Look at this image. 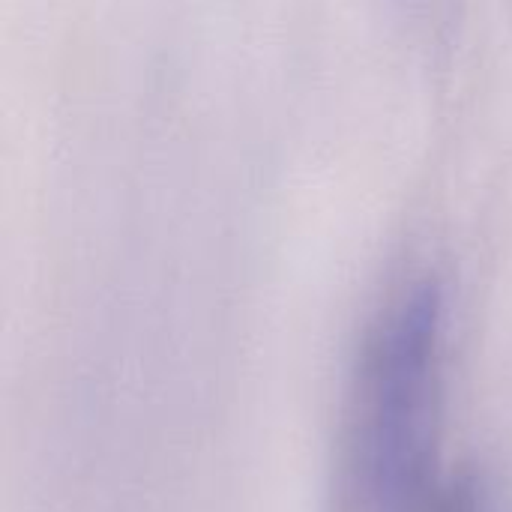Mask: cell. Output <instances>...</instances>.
I'll return each mask as SVG.
<instances>
[{
	"label": "cell",
	"mask_w": 512,
	"mask_h": 512,
	"mask_svg": "<svg viewBox=\"0 0 512 512\" xmlns=\"http://www.w3.org/2000/svg\"><path fill=\"white\" fill-rule=\"evenodd\" d=\"M447 291L414 276L360 345L342 411L336 512H432L447 411Z\"/></svg>",
	"instance_id": "obj_1"
},
{
	"label": "cell",
	"mask_w": 512,
	"mask_h": 512,
	"mask_svg": "<svg viewBox=\"0 0 512 512\" xmlns=\"http://www.w3.org/2000/svg\"><path fill=\"white\" fill-rule=\"evenodd\" d=\"M432 512H492V501L480 480L462 477L438 495Z\"/></svg>",
	"instance_id": "obj_2"
}]
</instances>
